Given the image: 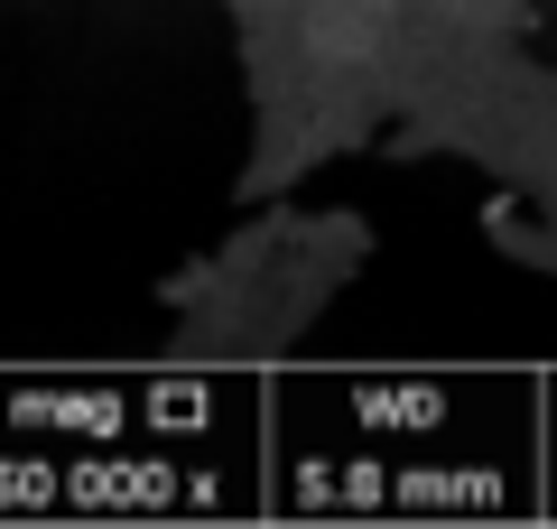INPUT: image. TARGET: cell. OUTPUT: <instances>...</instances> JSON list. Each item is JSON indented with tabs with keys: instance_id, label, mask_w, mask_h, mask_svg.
Wrapping results in <instances>:
<instances>
[{
	"instance_id": "1",
	"label": "cell",
	"mask_w": 557,
	"mask_h": 529,
	"mask_svg": "<svg viewBox=\"0 0 557 529\" xmlns=\"http://www.w3.org/2000/svg\"><path fill=\"white\" fill-rule=\"evenodd\" d=\"M278 520H530L548 510V381L530 372H278Z\"/></svg>"
},
{
	"instance_id": "2",
	"label": "cell",
	"mask_w": 557,
	"mask_h": 529,
	"mask_svg": "<svg viewBox=\"0 0 557 529\" xmlns=\"http://www.w3.org/2000/svg\"><path fill=\"white\" fill-rule=\"evenodd\" d=\"M270 510V381L0 372V520H242Z\"/></svg>"
},
{
	"instance_id": "3",
	"label": "cell",
	"mask_w": 557,
	"mask_h": 529,
	"mask_svg": "<svg viewBox=\"0 0 557 529\" xmlns=\"http://www.w3.org/2000/svg\"><path fill=\"white\" fill-rule=\"evenodd\" d=\"M548 510H557V381H548Z\"/></svg>"
}]
</instances>
